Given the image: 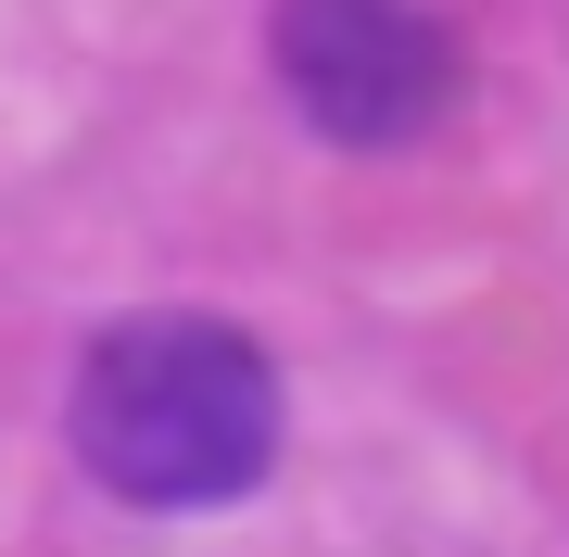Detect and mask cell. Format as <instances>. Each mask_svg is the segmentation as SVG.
<instances>
[{"label":"cell","mask_w":569,"mask_h":557,"mask_svg":"<svg viewBox=\"0 0 569 557\" xmlns=\"http://www.w3.org/2000/svg\"><path fill=\"white\" fill-rule=\"evenodd\" d=\"M279 77H291L317 140L406 152L456 102V39L418 0H279Z\"/></svg>","instance_id":"7a4b0ae2"},{"label":"cell","mask_w":569,"mask_h":557,"mask_svg":"<svg viewBox=\"0 0 569 557\" xmlns=\"http://www.w3.org/2000/svg\"><path fill=\"white\" fill-rule=\"evenodd\" d=\"M77 456L127 507H241L279 469V368L228 317H114L77 368Z\"/></svg>","instance_id":"6da1fadb"}]
</instances>
